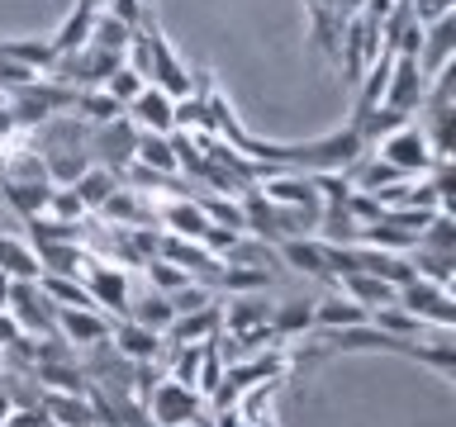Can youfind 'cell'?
Returning a JSON list of instances; mask_svg holds the SVG:
<instances>
[{
	"label": "cell",
	"instance_id": "obj_34",
	"mask_svg": "<svg viewBox=\"0 0 456 427\" xmlns=\"http://www.w3.org/2000/svg\"><path fill=\"white\" fill-rule=\"evenodd\" d=\"M14 342H20V323L10 318V309H0V351L14 347Z\"/></svg>",
	"mask_w": 456,
	"mask_h": 427
},
{
	"label": "cell",
	"instance_id": "obj_14",
	"mask_svg": "<svg viewBox=\"0 0 456 427\" xmlns=\"http://www.w3.org/2000/svg\"><path fill=\"white\" fill-rule=\"evenodd\" d=\"M219 333H224V323H219V304H205V309L176 313L162 337L171 342V347H200V342H214Z\"/></svg>",
	"mask_w": 456,
	"mask_h": 427
},
{
	"label": "cell",
	"instance_id": "obj_27",
	"mask_svg": "<svg viewBox=\"0 0 456 427\" xmlns=\"http://www.w3.org/2000/svg\"><path fill=\"white\" fill-rule=\"evenodd\" d=\"M0 270L14 280H38L43 276V266H38V252L34 247H24V242H14L0 233Z\"/></svg>",
	"mask_w": 456,
	"mask_h": 427
},
{
	"label": "cell",
	"instance_id": "obj_18",
	"mask_svg": "<svg viewBox=\"0 0 456 427\" xmlns=\"http://www.w3.org/2000/svg\"><path fill=\"white\" fill-rule=\"evenodd\" d=\"M366 318H370V309H362L347 294L314 299V333H333V327H352V323H366Z\"/></svg>",
	"mask_w": 456,
	"mask_h": 427
},
{
	"label": "cell",
	"instance_id": "obj_26",
	"mask_svg": "<svg viewBox=\"0 0 456 427\" xmlns=\"http://www.w3.org/2000/svg\"><path fill=\"white\" fill-rule=\"evenodd\" d=\"M38 252V266H43V276H77V270L86 266V252H81V242H43Z\"/></svg>",
	"mask_w": 456,
	"mask_h": 427
},
{
	"label": "cell",
	"instance_id": "obj_12",
	"mask_svg": "<svg viewBox=\"0 0 456 427\" xmlns=\"http://www.w3.org/2000/svg\"><path fill=\"white\" fill-rule=\"evenodd\" d=\"M456 20L452 14H442V20L433 24H423V34H419V52H413V62H419L423 77H437L442 67H452V48H456Z\"/></svg>",
	"mask_w": 456,
	"mask_h": 427
},
{
	"label": "cell",
	"instance_id": "obj_22",
	"mask_svg": "<svg viewBox=\"0 0 456 427\" xmlns=\"http://www.w3.org/2000/svg\"><path fill=\"white\" fill-rule=\"evenodd\" d=\"M219 323L228 337H242L252 327L271 323V304H262V299H228V309H219Z\"/></svg>",
	"mask_w": 456,
	"mask_h": 427
},
{
	"label": "cell",
	"instance_id": "obj_6",
	"mask_svg": "<svg viewBox=\"0 0 456 427\" xmlns=\"http://www.w3.org/2000/svg\"><path fill=\"white\" fill-rule=\"evenodd\" d=\"M142 34H148V85H157V91H167L171 100L191 95V71L181 67V57L171 52L167 34L157 28V20L142 24Z\"/></svg>",
	"mask_w": 456,
	"mask_h": 427
},
{
	"label": "cell",
	"instance_id": "obj_8",
	"mask_svg": "<svg viewBox=\"0 0 456 427\" xmlns=\"http://www.w3.org/2000/svg\"><path fill=\"white\" fill-rule=\"evenodd\" d=\"M428 91V77L419 71V62L404 52H395L390 57V77H385V95H380V105L385 109H395L399 119H409L413 109H419V100Z\"/></svg>",
	"mask_w": 456,
	"mask_h": 427
},
{
	"label": "cell",
	"instance_id": "obj_39",
	"mask_svg": "<svg viewBox=\"0 0 456 427\" xmlns=\"http://www.w3.org/2000/svg\"><path fill=\"white\" fill-rule=\"evenodd\" d=\"M57 5H71V0H57Z\"/></svg>",
	"mask_w": 456,
	"mask_h": 427
},
{
	"label": "cell",
	"instance_id": "obj_15",
	"mask_svg": "<svg viewBox=\"0 0 456 427\" xmlns=\"http://www.w3.org/2000/svg\"><path fill=\"white\" fill-rule=\"evenodd\" d=\"M276 256H281V262H290L295 270H305L309 280H333V270H328V256H323V238H319V233L281 238Z\"/></svg>",
	"mask_w": 456,
	"mask_h": 427
},
{
	"label": "cell",
	"instance_id": "obj_4",
	"mask_svg": "<svg viewBox=\"0 0 456 427\" xmlns=\"http://www.w3.org/2000/svg\"><path fill=\"white\" fill-rule=\"evenodd\" d=\"M395 304H404L423 327H456V304H452V290L428 276H409L404 285L395 290Z\"/></svg>",
	"mask_w": 456,
	"mask_h": 427
},
{
	"label": "cell",
	"instance_id": "obj_19",
	"mask_svg": "<svg viewBox=\"0 0 456 427\" xmlns=\"http://www.w3.org/2000/svg\"><path fill=\"white\" fill-rule=\"evenodd\" d=\"M100 214L114 219V228H142V223H152V205L142 199V190H134V185H119V190L100 205Z\"/></svg>",
	"mask_w": 456,
	"mask_h": 427
},
{
	"label": "cell",
	"instance_id": "obj_37",
	"mask_svg": "<svg viewBox=\"0 0 456 427\" xmlns=\"http://www.w3.org/2000/svg\"><path fill=\"white\" fill-rule=\"evenodd\" d=\"M128 427H157V423L148 418V413H138V418H134V423H128Z\"/></svg>",
	"mask_w": 456,
	"mask_h": 427
},
{
	"label": "cell",
	"instance_id": "obj_1",
	"mask_svg": "<svg viewBox=\"0 0 456 427\" xmlns=\"http://www.w3.org/2000/svg\"><path fill=\"white\" fill-rule=\"evenodd\" d=\"M0 95H5V109H10V124H14V128H38V124H48L53 114H67L71 100H77V91H71V85L53 81V77H34V81L14 85V91H0Z\"/></svg>",
	"mask_w": 456,
	"mask_h": 427
},
{
	"label": "cell",
	"instance_id": "obj_10",
	"mask_svg": "<svg viewBox=\"0 0 456 427\" xmlns=\"http://www.w3.org/2000/svg\"><path fill=\"white\" fill-rule=\"evenodd\" d=\"M124 114L134 119L138 133H176V100L157 85H142V91L124 105Z\"/></svg>",
	"mask_w": 456,
	"mask_h": 427
},
{
	"label": "cell",
	"instance_id": "obj_21",
	"mask_svg": "<svg viewBox=\"0 0 456 427\" xmlns=\"http://www.w3.org/2000/svg\"><path fill=\"white\" fill-rule=\"evenodd\" d=\"M271 333L281 342L314 333V299H281V304L271 309Z\"/></svg>",
	"mask_w": 456,
	"mask_h": 427
},
{
	"label": "cell",
	"instance_id": "obj_32",
	"mask_svg": "<svg viewBox=\"0 0 456 427\" xmlns=\"http://www.w3.org/2000/svg\"><path fill=\"white\" fill-rule=\"evenodd\" d=\"M43 214H53V219H67V223H81V219H86V205H81V195L71 190V185H53L48 209H43Z\"/></svg>",
	"mask_w": 456,
	"mask_h": 427
},
{
	"label": "cell",
	"instance_id": "obj_2",
	"mask_svg": "<svg viewBox=\"0 0 456 427\" xmlns=\"http://www.w3.org/2000/svg\"><path fill=\"white\" fill-rule=\"evenodd\" d=\"M142 399H148V418L157 427H195L200 413H205V394L181 384V380H171V375L157 380Z\"/></svg>",
	"mask_w": 456,
	"mask_h": 427
},
{
	"label": "cell",
	"instance_id": "obj_40",
	"mask_svg": "<svg viewBox=\"0 0 456 427\" xmlns=\"http://www.w3.org/2000/svg\"><path fill=\"white\" fill-rule=\"evenodd\" d=\"M148 5H152V0H148Z\"/></svg>",
	"mask_w": 456,
	"mask_h": 427
},
{
	"label": "cell",
	"instance_id": "obj_13",
	"mask_svg": "<svg viewBox=\"0 0 456 427\" xmlns=\"http://www.w3.org/2000/svg\"><path fill=\"white\" fill-rule=\"evenodd\" d=\"M152 219L176 238H205V228H209L205 205L191 199V195H171V199H162V205H152Z\"/></svg>",
	"mask_w": 456,
	"mask_h": 427
},
{
	"label": "cell",
	"instance_id": "obj_11",
	"mask_svg": "<svg viewBox=\"0 0 456 427\" xmlns=\"http://www.w3.org/2000/svg\"><path fill=\"white\" fill-rule=\"evenodd\" d=\"M81 276H86V290H91L95 309H119V313L128 309V276L119 266L100 262V256H86Z\"/></svg>",
	"mask_w": 456,
	"mask_h": 427
},
{
	"label": "cell",
	"instance_id": "obj_28",
	"mask_svg": "<svg viewBox=\"0 0 456 427\" xmlns=\"http://www.w3.org/2000/svg\"><path fill=\"white\" fill-rule=\"evenodd\" d=\"M124 318H134V323H142V327H152V333H167L171 327V318H176V309H171V299L167 294H142L138 304H128L124 309Z\"/></svg>",
	"mask_w": 456,
	"mask_h": 427
},
{
	"label": "cell",
	"instance_id": "obj_16",
	"mask_svg": "<svg viewBox=\"0 0 456 427\" xmlns=\"http://www.w3.org/2000/svg\"><path fill=\"white\" fill-rule=\"evenodd\" d=\"M110 347L124 356V361H152L157 356V347H162V333H152V327H142V323H134V318H119L110 327Z\"/></svg>",
	"mask_w": 456,
	"mask_h": 427
},
{
	"label": "cell",
	"instance_id": "obj_3",
	"mask_svg": "<svg viewBox=\"0 0 456 427\" xmlns=\"http://www.w3.org/2000/svg\"><path fill=\"white\" fill-rule=\"evenodd\" d=\"M370 152H380L385 162L399 166L404 176H428V171L442 162V157L433 152V142H428V133H423V128L413 124V119H409V124H399L395 133H385Z\"/></svg>",
	"mask_w": 456,
	"mask_h": 427
},
{
	"label": "cell",
	"instance_id": "obj_31",
	"mask_svg": "<svg viewBox=\"0 0 456 427\" xmlns=\"http://www.w3.org/2000/svg\"><path fill=\"white\" fill-rule=\"evenodd\" d=\"M28 228H34V247H43V242H81V228L67 219H53V214H34Z\"/></svg>",
	"mask_w": 456,
	"mask_h": 427
},
{
	"label": "cell",
	"instance_id": "obj_25",
	"mask_svg": "<svg viewBox=\"0 0 456 427\" xmlns=\"http://www.w3.org/2000/svg\"><path fill=\"white\" fill-rule=\"evenodd\" d=\"M0 57H10V62H24L28 71H48L53 67V43H48V34L43 38H0Z\"/></svg>",
	"mask_w": 456,
	"mask_h": 427
},
{
	"label": "cell",
	"instance_id": "obj_7",
	"mask_svg": "<svg viewBox=\"0 0 456 427\" xmlns=\"http://www.w3.org/2000/svg\"><path fill=\"white\" fill-rule=\"evenodd\" d=\"M10 318L20 323V333L38 337V333H57V304L38 290V280H14L10 285Z\"/></svg>",
	"mask_w": 456,
	"mask_h": 427
},
{
	"label": "cell",
	"instance_id": "obj_33",
	"mask_svg": "<svg viewBox=\"0 0 456 427\" xmlns=\"http://www.w3.org/2000/svg\"><path fill=\"white\" fill-rule=\"evenodd\" d=\"M100 10H110L114 20H124L128 28H142V24H148V20H157L148 0H100Z\"/></svg>",
	"mask_w": 456,
	"mask_h": 427
},
{
	"label": "cell",
	"instance_id": "obj_5",
	"mask_svg": "<svg viewBox=\"0 0 456 427\" xmlns=\"http://www.w3.org/2000/svg\"><path fill=\"white\" fill-rule=\"evenodd\" d=\"M134 148H138V128L128 114H114V119L86 128V152H91V162L110 166V171H128Z\"/></svg>",
	"mask_w": 456,
	"mask_h": 427
},
{
	"label": "cell",
	"instance_id": "obj_20",
	"mask_svg": "<svg viewBox=\"0 0 456 427\" xmlns=\"http://www.w3.org/2000/svg\"><path fill=\"white\" fill-rule=\"evenodd\" d=\"M342 290L338 294H347L356 299L362 309H380V304H395V285L390 280H380V276H370V270H347V276H338Z\"/></svg>",
	"mask_w": 456,
	"mask_h": 427
},
{
	"label": "cell",
	"instance_id": "obj_23",
	"mask_svg": "<svg viewBox=\"0 0 456 427\" xmlns=\"http://www.w3.org/2000/svg\"><path fill=\"white\" fill-rule=\"evenodd\" d=\"M134 162L142 171H157V176H176V148H171V133H138Z\"/></svg>",
	"mask_w": 456,
	"mask_h": 427
},
{
	"label": "cell",
	"instance_id": "obj_29",
	"mask_svg": "<svg viewBox=\"0 0 456 427\" xmlns=\"http://www.w3.org/2000/svg\"><path fill=\"white\" fill-rule=\"evenodd\" d=\"M370 323H376L380 333H390V337H423V333H428V327L413 318L404 304H380V309H370Z\"/></svg>",
	"mask_w": 456,
	"mask_h": 427
},
{
	"label": "cell",
	"instance_id": "obj_24",
	"mask_svg": "<svg viewBox=\"0 0 456 427\" xmlns=\"http://www.w3.org/2000/svg\"><path fill=\"white\" fill-rule=\"evenodd\" d=\"M71 190L81 195V205H86V209H100V205H105V199H110L114 190H119V171H110V166L91 162V166H86L77 181H71Z\"/></svg>",
	"mask_w": 456,
	"mask_h": 427
},
{
	"label": "cell",
	"instance_id": "obj_9",
	"mask_svg": "<svg viewBox=\"0 0 456 427\" xmlns=\"http://www.w3.org/2000/svg\"><path fill=\"white\" fill-rule=\"evenodd\" d=\"M110 318L105 309H57V337L67 342L71 351H91L100 342H110Z\"/></svg>",
	"mask_w": 456,
	"mask_h": 427
},
{
	"label": "cell",
	"instance_id": "obj_36",
	"mask_svg": "<svg viewBox=\"0 0 456 427\" xmlns=\"http://www.w3.org/2000/svg\"><path fill=\"white\" fill-rule=\"evenodd\" d=\"M10 285H14V276H5V270H0V309L10 304Z\"/></svg>",
	"mask_w": 456,
	"mask_h": 427
},
{
	"label": "cell",
	"instance_id": "obj_35",
	"mask_svg": "<svg viewBox=\"0 0 456 427\" xmlns=\"http://www.w3.org/2000/svg\"><path fill=\"white\" fill-rule=\"evenodd\" d=\"M14 413V399H10V390H5V375H0V423H5Z\"/></svg>",
	"mask_w": 456,
	"mask_h": 427
},
{
	"label": "cell",
	"instance_id": "obj_30",
	"mask_svg": "<svg viewBox=\"0 0 456 427\" xmlns=\"http://www.w3.org/2000/svg\"><path fill=\"white\" fill-rule=\"evenodd\" d=\"M100 85H105V95H110L114 105L124 109L128 100H134V95H138V91H142V85H148V81H142V77H138V71L128 67V62H119V67H114V71H110V77L100 81Z\"/></svg>",
	"mask_w": 456,
	"mask_h": 427
},
{
	"label": "cell",
	"instance_id": "obj_38",
	"mask_svg": "<svg viewBox=\"0 0 456 427\" xmlns=\"http://www.w3.org/2000/svg\"><path fill=\"white\" fill-rule=\"evenodd\" d=\"M91 427H110V423H91Z\"/></svg>",
	"mask_w": 456,
	"mask_h": 427
},
{
	"label": "cell",
	"instance_id": "obj_17",
	"mask_svg": "<svg viewBox=\"0 0 456 427\" xmlns=\"http://www.w3.org/2000/svg\"><path fill=\"white\" fill-rule=\"evenodd\" d=\"M95 0H77V5H71L67 10V20L62 24H57L53 28V34H48V43H53V52L57 57H62V52H77L81 48V43L86 38H91V24H95Z\"/></svg>",
	"mask_w": 456,
	"mask_h": 427
}]
</instances>
